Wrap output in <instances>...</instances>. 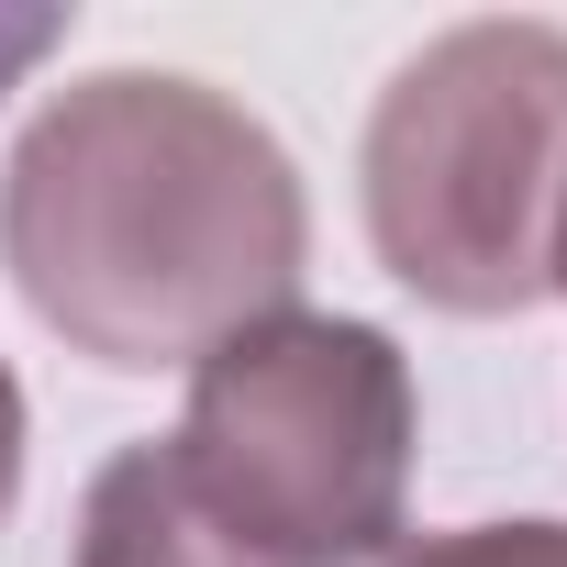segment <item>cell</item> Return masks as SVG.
Segmentation results:
<instances>
[{
	"instance_id": "cell-1",
	"label": "cell",
	"mask_w": 567,
	"mask_h": 567,
	"mask_svg": "<svg viewBox=\"0 0 567 567\" xmlns=\"http://www.w3.org/2000/svg\"><path fill=\"white\" fill-rule=\"evenodd\" d=\"M312 256L301 167L245 101L178 68H101L56 90L0 167V267L23 312L123 379L200 368L290 312Z\"/></svg>"
},
{
	"instance_id": "cell-2",
	"label": "cell",
	"mask_w": 567,
	"mask_h": 567,
	"mask_svg": "<svg viewBox=\"0 0 567 567\" xmlns=\"http://www.w3.org/2000/svg\"><path fill=\"white\" fill-rule=\"evenodd\" d=\"M368 245L412 301L501 323L567 290V34L456 23L368 112Z\"/></svg>"
},
{
	"instance_id": "cell-3",
	"label": "cell",
	"mask_w": 567,
	"mask_h": 567,
	"mask_svg": "<svg viewBox=\"0 0 567 567\" xmlns=\"http://www.w3.org/2000/svg\"><path fill=\"white\" fill-rule=\"evenodd\" d=\"M412 445V357L346 312L245 323L189 368L178 434H156L178 501L256 567H368L401 534Z\"/></svg>"
},
{
	"instance_id": "cell-4",
	"label": "cell",
	"mask_w": 567,
	"mask_h": 567,
	"mask_svg": "<svg viewBox=\"0 0 567 567\" xmlns=\"http://www.w3.org/2000/svg\"><path fill=\"white\" fill-rule=\"evenodd\" d=\"M79 567H256V556H234L178 501V478H167V456L145 434V445H123L90 478V501H79Z\"/></svg>"
},
{
	"instance_id": "cell-5",
	"label": "cell",
	"mask_w": 567,
	"mask_h": 567,
	"mask_svg": "<svg viewBox=\"0 0 567 567\" xmlns=\"http://www.w3.org/2000/svg\"><path fill=\"white\" fill-rule=\"evenodd\" d=\"M368 567H567V523H456V534H390Z\"/></svg>"
},
{
	"instance_id": "cell-6",
	"label": "cell",
	"mask_w": 567,
	"mask_h": 567,
	"mask_svg": "<svg viewBox=\"0 0 567 567\" xmlns=\"http://www.w3.org/2000/svg\"><path fill=\"white\" fill-rule=\"evenodd\" d=\"M56 45H68V12H45V0H0V101H12Z\"/></svg>"
},
{
	"instance_id": "cell-7",
	"label": "cell",
	"mask_w": 567,
	"mask_h": 567,
	"mask_svg": "<svg viewBox=\"0 0 567 567\" xmlns=\"http://www.w3.org/2000/svg\"><path fill=\"white\" fill-rule=\"evenodd\" d=\"M12 489H23V390L0 368V523H12Z\"/></svg>"
}]
</instances>
